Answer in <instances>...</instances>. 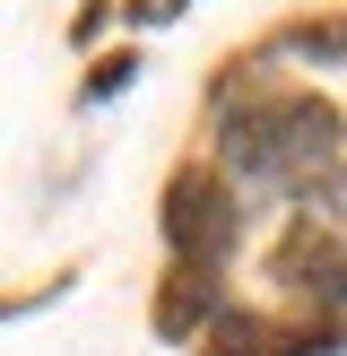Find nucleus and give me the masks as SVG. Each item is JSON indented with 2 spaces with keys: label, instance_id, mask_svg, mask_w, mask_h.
<instances>
[{
  "label": "nucleus",
  "instance_id": "1",
  "mask_svg": "<svg viewBox=\"0 0 347 356\" xmlns=\"http://www.w3.org/2000/svg\"><path fill=\"white\" fill-rule=\"evenodd\" d=\"M226 174L260 191H312L339 174V113L321 96H252L226 122Z\"/></svg>",
  "mask_w": 347,
  "mask_h": 356
},
{
  "label": "nucleus",
  "instance_id": "2",
  "mask_svg": "<svg viewBox=\"0 0 347 356\" xmlns=\"http://www.w3.org/2000/svg\"><path fill=\"white\" fill-rule=\"evenodd\" d=\"M235 183H226L217 165H191L165 183V243L174 261H191V270H226V252H235Z\"/></svg>",
  "mask_w": 347,
  "mask_h": 356
},
{
  "label": "nucleus",
  "instance_id": "3",
  "mask_svg": "<svg viewBox=\"0 0 347 356\" xmlns=\"http://www.w3.org/2000/svg\"><path fill=\"white\" fill-rule=\"evenodd\" d=\"M269 270H278V287L304 296V305H347V243L330 235L321 218H295Z\"/></svg>",
  "mask_w": 347,
  "mask_h": 356
},
{
  "label": "nucleus",
  "instance_id": "4",
  "mask_svg": "<svg viewBox=\"0 0 347 356\" xmlns=\"http://www.w3.org/2000/svg\"><path fill=\"white\" fill-rule=\"evenodd\" d=\"M208 356H330V339L321 330H278V322H260V313H217Z\"/></svg>",
  "mask_w": 347,
  "mask_h": 356
},
{
  "label": "nucleus",
  "instance_id": "5",
  "mask_svg": "<svg viewBox=\"0 0 347 356\" xmlns=\"http://www.w3.org/2000/svg\"><path fill=\"white\" fill-rule=\"evenodd\" d=\"M208 313H217V287H208V270L165 278V296H156V330H165V339H191Z\"/></svg>",
  "mask_w": 347,
  "mask_h": 356
}]
</instances>
